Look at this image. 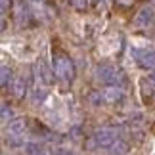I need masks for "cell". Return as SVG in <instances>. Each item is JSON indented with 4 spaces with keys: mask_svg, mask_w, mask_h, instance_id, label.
I'll use <instances>...</instances> for the list:
<instances>
[{
    "mask_svg": "<svg viewBox=\"0 0 155 155\" xmlns=\"http://www.w3.org/2000/svg\"><path fill=\"white\" fill-rule=\"evenodd\" d=\"M56 155H73V153H71V150H67V147H58Z\"/></svg>",
    "mask_w": 155,
    "mask_h": 155,
    "instance_id": "cell-21",
    "label": "cell"
},
{
    "mask_svg": "<svg viewBox=\"0 0 155 155\" xmlns=\"http://www.w3.org/2000/svg\"><path fill=\"white\" fill-rule=\"evenodd\" d=\"M10 82H12V69L8 65H2V71H0V84H2V88H8Z\"/></svg>",
    "mask_w": 155,
    "mask_h": 155,
    "instance_id": "cell-14",
    "label": "cell"
},
{
    "mask_svg": "<svg viewBox=\"0 0 155 155\" xmlns=\"http://www.w3.org/2000/svg\"><path fill=\"white\" fill-rule=\"evenodd\" d=\"M150 79H151V81H153V82H155V67H153V69H151V71H150Z\"/></svg>",
    "mask_w": 155,
    "mask_h": 155,
    "instance_id": "cell-22",
    "label": "cell"
},
{
    "mask_svg": "<svg viewBox=\"0 0 155 155\" xmlns=\"http://www.w3.org/2000/svg\"><path fill=\"white\" fill-rule=\"evenodd\" d=\"M92 142L96 144V147L107 150V147H113V144L117 142V134H115V130H111V128H102V130H98V132H94Z\"/></svg>",
    "mask_w": 155,
    "mask_h": 155,
    "instance_id": "cell-4",
    "label": "cell"
},
{
    "mask_svg": "<svg viewBox=\"0 0 155 155\" xmlns=\"http://www.w3.org/2000/svg\"><path fill=\"white\" fill-rule=\"evenodd\" d=\"M12 115H14V111H12V107H8V104H2V121L6 123V121H8V119L12 117Z\"/></svg>",
    "mask_w": 155,
    "mask_h": 155,
    "instance_id": "cell-18",
    "label": "cell"
},
{
    "mask_svg": "<svg viewBox=\"0 0 155 155\" xmlns=\"http://www.w3.org/2000/svg\"><path fill=\"white\" fill-rule=\"evenodd\" d=\"M37 77H38V81L42 82V84H52V81H54V69H50L48 65H46L42 59H38L37 61Z\"/></svg>",
    "mask_w": 155,
    "mask_h": 155,
    "instance_id": "cell-7",
    "label": "cell"
},
{
    "mask_svg": "<svg viewBox=\"0 0 155 155\" xmlns=\"http://www.w3.org/2000/svg\"><path fill=\"white\" fill-rule=\"evenodd\" d=\"M88 102H90L92 105H102V104H105L102 90H92V92H88Z\"/></svg>",
    "mask_w": 155,
    "mask_h": 155,
    "instance_id": "cell-15",
    "label": "cell"
},
{
    "mask_svg": "<svg viewBox=\"0 0 155 155\" xmlns=\"http://www.w3.org/2000/svg\"><path fill=\"white\" fill-rule=\"evenodd\" d=\"M27 130V121L25 119H12L8 123V127H6V134L8 136H21L23 132Z\"/></svg>",
    "mask_w": 155,
    "mask_h": 155,
    "instance_id": "cell-8",
    "label": "cell"
},
{
    "mask_svg": "<svg viewBox=\"0 0 155 155\" xmlns=\"http://www.w3.org/2000/svg\"><path fill=\"white\" fill-rule=\"evenodd\" d=\"M102 94H104L105 104H113V105H115V104H123L124 98H127V94H124L123 86H113V84L105 86L104 90H102Z\"/></svg>",
    "mask_w": 155,
    "mask_h": 155,
    "instance_id": "cell-5",
    "label": "cell"
},
{
    "mask_svg": "<svg viewBox=\"0 0 155 155\" xmlns=\"http://www.w3.org/2000/svg\"><path fill=\"white\" fill-rule=\"evenodd\" d=\"M52 69L56 77L63 82H73L75 79V63L67 54L63 52H54V58H52Z\"/></svg>",
    "mask_w": 155,
    "mask_h": 155,
    "instance_id": "cell-1",
    "label": "cell"
},
{
    "mask_svg": "<svg viewBox=\"0 0 155 155\" xmlns=\"http://www.w3.org/2000/svg\"><path fill=\"white\" fill-rule=\"evenodd\" d=\"M46 96H48V90H46V86H44V84H38V86H35V88H33V102H35V104L42 102Z\"/></svg>",
    "mask_w": 155,
    "mask_h": 155,
    "instance_id": "cell-13",
    "label": "cell"
},
{
    "mask_svg": "<svg viewBox=\"0 0 155 155\" xmlns=\"http://www.w3.org/2000/svg\"><path fill=\"white\" fill-rule=\"evenodd\" d=\"M12 92H14V96L17 100H23L27 94V81L23 79V77H17V79L12 82Z\"/></svg>",
    "mask_w": 155,
    "mask_h": 155,
    "instance_id": "cell-11",
    "label": "cell"
},
{
    "mask_svg": "<svg viewBox=\"0 0 155 155\" xmlns=\"http://www.w3.org/2000/svg\"><path fill=\"white\" fill-rule=\"evenodd\" d=\"M14 17L19 25H25L29 19V6L23 2V0H15L14 4Z\"/></svg>",
    "mask_w": 155,
    "mask_h": 155,
    "instance_id": "cell-9",
    "label": "cell"
},
{
    "mask_svg": "<svg viewBox=\"0 0 155 155\" xmlns=\"http://www.w3.org/2000/svg\"><path fill=\"white\" fill-rule=\"evenodd\" d=\"M94 75H96V81L104 82V84L123 86V82H124V73L111 63H100L96 71H94Z\"/></svg>",
    "mask_w": 155,
    "mask_h": 155,
    "instance_id": "cell-2",
    "label": "cell"
},
{
    "mask_svg": "<svg viewBox=\"0 0 155 155\" xmlns=\"http://www.w3.org/2000/svg\"><path fill=\"white\" fill-rule=\"evenodd\" d=\"M71 136H73V140H81L82 134H81V127H75L73 130H71Z\"/></svg>",
    "mask_w": 155,
    "mask_h": 155,
    "instance_id": "cell-20",
    "label": "cell"
},
{
    "mask_svg": "<svg viewBox=\"0 0 155 155\" xmlns=\"http://www.w3.org/2000/svg\"><path fill=\"white\" fill-rule=\"evenodd\" d=\"M12 6V0H0V8H2V14H6V12L10 10Z\"/></svg>",
    "mask_w": 155,
    "mask_h": 155,
    "instance_id": "cell-19",
    "label": "cell"
},
{
    "mask_svg": "<svg viewBox=\"0 0 155 155\" xmlns=\"http://www.w3.org/2000/svg\"><path fill=\"white\" fill-rule=\"evenodd\" d=\"M25 151L29 155H56V151L48 146H35V144H27Z\"/></svg>",
    "mask_w": 155,
    "mask_h": 155,
    "instance_id": "cell-12",
    "label": "cell"
},
{
    "mask_svg": "<svg viewBox=\"0 0 155 155\" xmlns=\"http://www.w3.org/2000/svg\"><path fill=\"white\" fill-rule=\"evenodd\" d=\"M69 4L77 12H86L88 6H90V0H69Z\"/></svg>",
    "mask_w": 155,
    "mask_h": 155,
    "instance_id": "cell-17",
    "label": "cell"
},
{
    "mask_svg": "<svg viewBox=\"0 0 155 155\" xmlns=\"http://www.w3.org/2000/svg\"><path fill=\"white\" fill-rule=\"evenodd\" d=\"M140 94H142V102L144 104H151V98L155 96V88L147 79L140 81Z\"/></svg>",
    "mask_w": 155,
    "mask_h": 155,
    "instance_id": "cell-10",
    "label": "cell"
},
{
    "mask_svg": "<svg viewBox=\"0 0 155 155\" xmlns=\"http://www.w3.org/2000/svg\"><path fill=\"white\" fill-rule=\"evenodd\" d=\"M111 151H113V155H127L128 153V144L123 142V140H117L115 144H113Z\"/></svg>",
    "mask_w": 155,
    "mask_h": 155,
    "instance_id": "cell-16",
    "label": "cell"
},
{
    "mask_svg": "<svg viewBox=\"0 0 155 155\" xmlns=\"http://www.w3.org/2000/svg\"><path fill=\"white\" fill-rule=\"evenodd\" d=\"M134 61L144 69H153L155 67V50H146V48H134L132 50Z\"/></svg>",
    "mask_w": 155,
    "mask_h": 155,
    "instance_id": "cell-3",
    "label": "cell"
},
{
    "mask_svg": "<svg viewBox=\"0 0 155 155\" xmlns=\"http://www.w3.org/2000/svg\"><path fill=\"white\" fill-rule=\"evenodd\" d=\"M153 17H155L153 8H151V6H144V8L136 14L134 25L136 27H147V25H151V23H153Z\"/></svg>",
    "mask_w": 155,
    "mask_h": 155,
    "instance_id": "cell-6",
    "label": "cell"
}]
</instances>
